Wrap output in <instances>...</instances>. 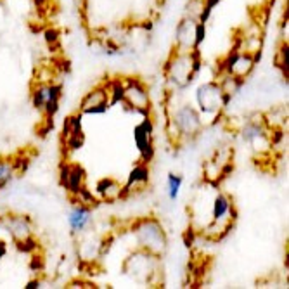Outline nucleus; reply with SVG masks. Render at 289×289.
Segmentation results:
<instances>
[{
  "instance_id": "obj_19",
  "label": "nucleus",
  "mask_w": 289,
  "mask_h": 289,
  "mask_svg": "<svg viewBox=\"0 0 289 289\" xmlns=\"http://www.w3.org/2000/svg\"><path fill=\"white\" fill-rule=\"evenodd\" d=\"M16 242V248L19 251H23V253H35V250L38 248V242H36V239L32 236H28V238L24 239H19V241H14Z\"/></svg>"
},
{
  "instance_id": "obj_22",
  "label": "nucleus",
  "mask_w": 289,
  "mask_h": 289,
  "mask_svg": "<svg viewBox=\"0 0 289 289\" xmlns=\"http://www.w3.org/2000/svg\"><path fill=\"white\" fill-rule=\"evenodd\" d=\"M59 35H61V33L57 32L56 28L45 30V42L49 44V47L54 49V47H57V45H59V38H61Z\"/></svg>"
},
{
  "instance_id": "obj_16",
  "label": "nucleus",
  "mask_w": 289,
  "mask_h": 289,
  "mask_svg": "<svg viewBox=\"0 0 289 289\" xmlns=\"http://www.w3.org/2000/svg\"><path fill=\"white\" fill-rule=\"evenodd\" d=\"M107 84V95H109V104L115 106L118 102L125 101V82L119 78H115L111 82H106Z\"/></svg>"
},
{
  "instance_id": "obj_14",
  "label": "nucleus",
  "mask_w": 289,
  "mask_h": 289,
  "mask_svg": "<svg viewBox=\"0 0 289 289\" xmlns=\"http://www.w3.org/2000/svg\"><path fill=\"white\" fill-rule=\"evenodd\" d=\"M101 101H109V95H107V84L104 82L102 85H97L94 90H90L87 95H85L82 102H80V113L87 109V107L94 106V104L101 102Z\"/></svg>"
},
{
  "instance_id": "obj_6",
  "label": "nucleus",
  "mask_w": 289,
  "mask_h": 289,
  "mask_svg": "<svg viewBox=\"0 0 289 289\" xmlns=\"http://www.w3.org/2000/svg\"><path fill=\"white\" fill-rule=\"evenodd\" d=\"M149 178H151L149 165H147V163H142V161L137 163V165L132 168L127 184H125L121 189V199H127L134 190L146 189V187L149 186Z\"/></svg>"
},
{
  "instance_id": "obj_24",
  "label": "nucleus",
  "mask_w": 289,
  "mask_h": 289,
  "mask_svg": "<svg viewBox=\"0 0 289 289\" xmlns=\"http://www.w3.org/2000/svg\"><path fill=\"white\" fill-rule=\"evenodd\" d=\"M40 284H42L40 279H33V281H30L28 284H26V289H36V288H40Z\"/></svg>"
},
{
  "instance_id": "obj_25",
  "label": "nucleus",
  "mask_w": 289,
  "mask_h": 289,
  "mask_svg": "<svg viewBox=\"0 0 289 289\" xmlns=\"http://www.w3.org/2000/svg\"><path fill=\"white\" fill-rule=\"evenodd\" d=\"M4 227V215H0V229Z\"/></svg>"
},
{
  "instance_id": "obj_21",
  "label": "nucleus",
  "mask_w": 289,
  "mask_h": 289,
  "mask_svg": "<svg viewBox=\"0 0 289 289\" xmlns=\"http://www.w3.org/2000/svg\"><path fill=\"white\" fill-rule=\"evenodd\" d=\"M109 107H111L109 101H101V102H97V104H94V106L84 109L82 115H104V113L109 111Z\"/></svg>"
},
{
  "instance_id": "obj_23",
  "label": "nucleus",
  "mask_w": 289,
  "mask_h": 289,
  "mask_svg": "<svg viewBox=\"0 0 289 289\" xmlns=\"http://www.w3.org/2000/svg\"><path fill=\"white\" fill-rule=\"evenodd\" d=\"M32 270L33 272H42L44 270V261H42V258L40 256H33L32 258Z\"/></svg>"
},
{
  "instance_id": "obj_18",
  "label": "nucleus",
  "mask_w": 289,
  "mask_h": 289,
  "mask_svg": "<svg viewBox=\"0 0 289 289\" xmlns=\"http://www.w3.org/2000/svg\"><path fill=\"white\" fill-rule=\"evenodd\" d=\"M275 66L281 69L282 75H284L286 80H288L289 71H288V44H286V42H282V45L279 47L277 56H275Z\"/></svg>"
},
{
  "instance_id": "obj_17",
  "label": "nucleus",
  "mask_w": 289,
  "mask_h": 289,
  "mask_svg": "<svg viewBox=\"0 0 289 289\" xmlns=\"http://www.w3.org/2000/svg\"><path fill=\"white\" fill-rule=\"evenodd\" d=\"M167 184H168V198H170V201H177L178 194H180V189H182L184 177H180L177 173H168Z\"/></svg>"
},
{
  "instance_id": "obj_1",
  "label": "nucleus",
  "mask_w": 289,
  "mask_h": 289,
  "mask_svg": "<svg viewBox=\"0 0 289 289\" xmlns=\"http://www.w3.org/2000/svg\"><path fill=\"white\" fill-rule=\"evenodd\" d=\"M134 232L137 234L140 248L149 251L154 256L163 253L165 248H167V236H165V230H163V227L159 225L156 218H144V220L137 222Z\"/></svg>"
},
{
  "instance_id": "obj_2",
  "label": "nucleus",
  "mask_w": 289,
  "mask_h": 289,
  "mask_svg": "<svg viewBox=\"0 0 289 289\" xmlns=\"http://www.w3.org/2000/svg\"><path fill=\"white\" fill-rule=\"evenodd\" d=\"M170 127L173 128L171 137H175V140L184 137V139H190L201 132L203 128V119L199 111H196L194 107L190 106H182L178 107L173 113L170 119Z\"/></svg>"
},
{
  "instance_id": "obj_8",
  "label": "nucleus",
  "mask_w": 289,
  "mask_h": 289,
  "mask_svg": "<svg viewBox=\"0 0 289 289\" xmlns=\"http://www.w3.org/2000/svg\"><path fill=\"white\" fill-rule=\"evenodd\" d=\"M68 223H69V229H71L73 236L82 234L92 223V208L87 204H82V203L75 204L71 208V211H69Z\"/></svg>"
},
{
  "instance_id": "obj_11",
  "label": "nucleus",
  "mask_w": 289,
  "mask_h": 289,
  "mask_svg": "<svg viewBox=\"0 0 289 289\" xmlns=\"http://www.w3.org/2000/svg\"><path fill=\"white\" fill-rule=\"evenodd\" d=\"M87 180V173H85L84 167L78 163H71L69 165V175H68V184H66V192L69 194V198L75 199V196L78 194V190L85 186Z\"/></svg>"
},
{
  "instance_id": "obj_13",
  "label": "nucleus",
  "mask_w": 289,
  "mask_h": 289,
  "mask_svg": "<svg viewBox=\"0 0 289 289\" xmlns=\"http://www.w3.org/2000/svg\"><path fill=\"white\" fill-rule=\"evenodd\" d=\"M192 38H194V21L182 19L177 26V47H186V51H189V45L192 49Z\"/></svg>"
},
{
  "instance_id": "obj_15",
  "label": "nucleus",
  "mask_w": 289,
  "mask_h": 289,
  "mask_svg": "<svg viewBox=\"0 0 289 289\" xmlns=\"http://www.w3.org/2000/svg\"><path fill=\"white\" fill-rule=\"evenodd\" d=\"M14 177H17V171H16V168H14L12 156H4V158H0V190L4 189L5 186H9Z\"/></svg>"
},
{
  "instance_id": "obj_20",
  "label": "nucleus",
  "mask_w": 289,
  "mask_h": 289,
  "mask_svg": "<svg viewBox=\"0 0 289 289\" xmlns=\"http://www.w3.org/2000/svg\"><path fill=\"white\" fill-rule=\"evenodd\" d=\"M206 38V23H201V21H198V23L194 24V38H192V49L194 51H199V47H201V44L204 42Z\"/></svg>"
},
{
  "instance_id": "obj_4",
  "label": "nucleus",
  "mask_w": 289,
  "mask_h": 289,
  "mask_svg": "<svg viewBox=\"0 0 289 289\" xmlns=\"http://www.w3.org/2000/svg\"><path fill=\"white\" fill-rule=\"evenodd\" d=\"M134 140L137 151L140 154V161L149 165L154 159L156 149H154V123L151 116H144L142 121L134 128Z\"/></svg>"
},
{
  "instance_id": "obj_5",
  "label": "nucleus",
  "mask_w": 289,
  "mask_h": 289,
  "mask_svg": "<svg viewBox=\"0 0 289 289\" xmlns=\"http://www.w3.org/2000/svg\"><path fill=\"white\" fill-rule=\"evenodd\" d=\"M125 82V101L123 104H127L128 109L134 113H140V115H149V92H147L146 85L140 82L137 76H128Z\"/></svg>"
},
{
  "instance_id": "obj_9",
  "label": "nucleus",
  "mask_w": 289,
  "mask_h": 289,
  "mask_svg": "<svg viewBox=\"0 0 289 289\" xmlns=\"http://www.w3.org/2000/svg\"><path fill=\"white\" fill-rule=\"evenodd\" d=\"M121 189L123 186L115 178H101L95 186V192L99 196V201L109 203V204L121 199Z\"/></svg>"
},
{
  "instance_id": "obj_3",
  "label": "nucleus",
  "mask_w": 289,
  "mask_h": 289,
  "mask_svg": "<svg viewBox=\"0 0 289 289\" xmlns=\"http://www.w3.org/2000/svg\"><path fill=\"white\" fill-rule=\"evenodd\" d=\"M196 101L199 106V115H215L230 101V95L225 94L217 82H208L201 85L196 92Z\"/></svg>"
},
{
  "instance_id": "obj_7",
  "label": "nucleus",
  "mask_w": 289,
  "mask_h": 289,
  "mask_svg": "<svg viewBox=\"0 0 289 289\" xmlns=\"http://www.w3.org/2000/svg\"><path fill=\"white\" fill-rule=\"evenodd\" d=\"M4 227L11 232L14 241H19L33 234V220L30 215H5Z\"/></svg>"
},
{
  "instance_id": "obj_10",
  "label": "nucleus",
  "mask_w": 289,
  "mask_h": 289,
  "mask_svg": "<svg viewBox=\"0 0 289 289\" xmlns=\"http://www.w3.org/2000/svg\"><path fill=\"white\" fill-rule=\"evenodd\" d=\"M63 99V85L61 84H49L47 85V102L44 106V116L45 121H52V118L59 111V104Z\"/></svg>"
},
{
  "instance_id": "obj_12",
  "label": "nucleus",
  "mask_w": 289,
  "mask_h": 289,
  "mask_svg": "<svg viewBox=\"0 0 289 289\" xmlns=\"http://www.w3.org/2000/svg\"><path fill=\"white\" fill-rule=\"evenodd\" d=\"M255 64H256V63H255V59H253V56H251V54H248V52L241 54V52H239L238 56L234 57L232 64H230L229 71H227V73H229V75H232V76H236V78L244 80L246 76L253 71Z\"/></svg>"
}]
</instances>
